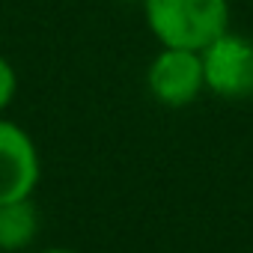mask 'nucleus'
<instances>
[{
    "label": "nucleus",
    "instance_id": "obj_1",
    "mask_svg": "<svg viewBox=\"0 0 253 253\" xmlns=\"http://www.w3.org/2000/svg\"><path fill=\"white\" fill-rule=\"evenodd\" d=\"M143 12L161 48L203 51L229 30L226 0H143Z\"/></svg>",
    "mask_w": 253,
    "mask_h": 253
},
{
    "label": "nucleus",
    "instance_id": "obj_2",
    "mask_svg": "<svg viewBox=\"0 0 253 253\" xmlns=\"http://www.w3.org/2000/svg\"><path fill=\"white\" fill-rule=\"evenodd\" d=\"M206 89L220 98H250L253 95V42L235 33L217 36L200 51Z\"/></svg>",
    "mask_w": 253,
    "mask_h": 253
},
{
    "label": "nucleus",
    "instance_id": "obj_3",
    "mask_svg": "<svg viewBox=\"0 0 253 253\" xmlns=\"http://www.w3.org/2000/svg\"><path fill=\"white\" fill-rule=\"evenodd\" d=\"M149 92L164 107H185L206 89L203 57L188 48H161L146 72Z\"/></svg>",
    "mask_w": 253,
    "mask_h": 253
},
{
    "label": "nucleus",
    "instance_id": "obj_4",
    "mask_svg": "<svg viewBox=\"0 0 253 253\" xmlns=\"http://www.w3.org/2000/svg\"><path fill=\"white\" fill-rule=\"evenodd\" d=\"M39 182V152L21 125L0 119V203L27 200Z\"/></svg>",
    "mask_w": 253,
    "mask_h": 253
},
{
    "label": "nucleus",
    "instance_id": "obj_5",
    "mask_svg": "<svg viewBox=\"0 0 253 253\" xmlns=\"http://www.w3.org/2000/svg\"><path fill=\"white\" fill-rule=\"evenodd\" d=\"M39 232V214L36 206L27 200H12V203H0V250L15 253L27 247Z\"/></svg>",
    "mask_w": 253,
    "mask_h": 253
},
{
    "label": "nucleus",
    "instance_id": "obj_6",
    "mask_svg": "<svg viewBox=\"0 0 253 253\" xmlns=\"http://www.w3.org/2000/svg\"><path fill=\"white\" fill-rule=\"evenodd\" d=\"M15 89H18V78H15V69H12V63H9L6 57H0V110H3V107L12 101Z\"/></svg>",
    "mask_w": 253,
    "mask_h": 253
},
{
    "label": "nucleus",
    "instance_id": "obj_7",
    "mask_svg": "<svg viewBox=\"0 0 253 253\" xmlns=\"http://www.w3.org/2000/svg\"><path fill=\"white\" fill-rule=\"evenodd\" d=\"M42 253H75V250H66V247H51V250H42Z\"/></svg>",
    "mask_w": 253,
    "mask_h": 253
}]
</instances>
